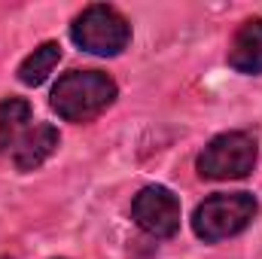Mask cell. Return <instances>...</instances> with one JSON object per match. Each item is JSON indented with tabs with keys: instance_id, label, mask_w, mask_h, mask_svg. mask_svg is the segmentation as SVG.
<instances>
[{
	"instance_id": "8",
	"label": "cell",
	"mask_w": 262,
	"mask_h": 259,
	"mask_svg": "<svg viewBox=\"0 0 262 259\" xmlns=\"http://www.w3.org/2000/svg\"><path fill=\"white\" fill-rule=\"evenodd\" d=\"M58 61H61V46H58V43H43V46H37V49L21 61L18 79H21L25 85H40V82L49 79V73L55 70Z\"/></svg>"
},
{
	"instance_id": "2",
	"label": "cell",
	"mask_w": 262,
	"mask_h": 259,
	"mask_svg": "<svg viewBox=\"0 0 262 259\" xmlns=\"http://www.w3.org/2000/svg\"><path fill=\"white\" fill-rule=\"evenodd\" d=\"M256 210H259V204L250 192H216L195 207L192 229L201 241L216 244L223 238L244 232L253 223Z\"/></svg>"
},
{
	"instance_id": "9",
	"label": "cell",
	"mask_w": 262,
	"mask_h": 259,
	"mask_svg": "<svg viewBox=\"0 0 262 259\" xmlns=\"http://www.w3.org/2000/svg\"><path fill=\"white\" fill-rule=\"evenodd\" d=\"M31 119V107L21 98L0 101V153L15 143V137L25 131V122Z\"/></svg>"
},
{
	"instance_id": "4",
	"label": "cell",
	"mask_w": 262,
	"mask_h": 259,
	"mask_svg": "<svg viewBox=\"0 0 262 259\" xmlns=\"http://www.w3.org/2000/svg\"><path fill=\"white\" fill-rule=\"evenodd\" d=\"M256 140L244 131H226L213 137L198 156V174L204 180H241L256 165Z\"/></svg>"
},
{
	"instance_id": "1",
	"label": "cell",
	"mask_w": 262,
	"mask_h": 259,
	"mask_svg": "<svg viewBox=\"0 0 262 259\" xmlns=\"http://www.w3.org/2000/svg\"><path fill=\"white\" fill-rule=\"evenodd\" d=\"M116 101V82L101 70H70L52 89V107L67 122H92Z\"/></svg>"
},
{
	"instance_id": "6",
	"label": "cell",
	"mask_w": 262,
	"mask_h": 259,
	"mask_svg": "<svg viewBox=\"0 0 262 259\" xmlns=\"http://www.w3.org/2000/svg\"><path fill=\"white\" fill-rule=\"evenodd\" d=\"M58 128H52V125H46V122H40V125H34V128H28L21 137H18V143H15V168L18 171H34V168H40L55 149H58Z\"/></svg>"
},
{
	"instance_id": "7",
	"label": "cell",
	"mask_w": 262,
	"mask_h": 259,
	"mask_svg": "<svg viewBox=\"0 0 262 259\" xmlns=\"http://www.w3.org/2000/svg\"><path fill=\"white\" fill-rule=\"evenodd\" d=\"M229 64L238 73H262V18H250L238 28L229 46Z\"/></svg>"
},
{
	"instance_id": "3",
	"label": "cell",
	"mask_w": 262,
	"mask_h": 259,
	"mask_svg": "<svg viewBox=\"0 0 262 259\" xmlns=\"http://www.w3.org/2000/svg\"><path fill=\"white\" fill-rule=\"evenodd\" d=\"M70 37L79 49L92 52V55H119L131 40V28L122 12H116L107 3H95L85 6L73 25H70Z\"/></svg>"
},
{
	"instance_id": "5",
	"label": "cell",
	"mask_w": 262,
	"mask_h": 259,
	"mask_svg": "<svg viewBox=\"0 0 262 259\" xmlns=\"http://www.w3.org/2000/svg\"><path fill=\"white\" fill-rule=\"evenodd\" d=\"M134 223L152 238H171L180 229V201L165 186H146L131 201Z\"/></svg>"
}]
</instances>
